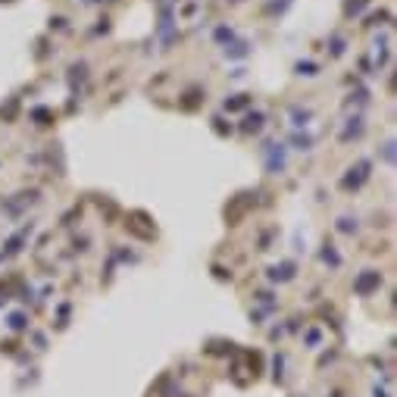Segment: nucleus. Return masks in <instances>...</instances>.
<instances>
[{"label":"nucleus","instance_id":"nucleus-1","mask_svg":"<svg viewBox=\"0 0 397 397\" xmlns=\"http://www.w3.org/2000/svg\"><path fill=\"white\" fill-rule=\"evenodd\" d=\"M378 282H382V275H378V272H369V275H363L360 282H357V291H360V294H369L372 288H378Z\"/></svg>","mask_w":397,"mask_h":397}]
</instances>
